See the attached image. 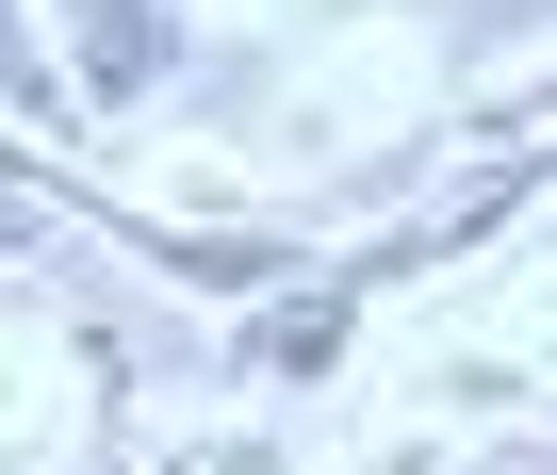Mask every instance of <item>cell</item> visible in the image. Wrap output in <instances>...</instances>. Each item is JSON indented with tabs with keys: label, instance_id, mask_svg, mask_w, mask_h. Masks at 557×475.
I'll list each match as a JSON object with an SVG mask.
<instances>
[{
	"label": "cell",
	"instance_id": "1",
	"mask_svg": "<svg viewBox=\"0 0 557 475\" xmlns=\"http://www.w3.org/2000/svg\"><path fill=\"white\" fill-rule=\"evenodd\" d=\"M66 50H83V99H148V66H164V0H66Z\"/></svg>",
	"mask_w": 557,
	"mask_h": 475
},
{
	"label": "cell",
	"instance_id": "3",
	"mask_svg": "<svg viewBox=\"0 0 557 475\" xmlns=\"http://www.w3.org/2000/svg\"><path fill=\"white\" fill-rule=\"evenodd\" d=\"M508 475H557V459H508Z\"/></svg>",
	"mask_w": 557,
	"mask_h": 475
},
{
	"label": "cell",
	"instance_id": "2",
	"mask_svg": "<svg viewBox=\"0 0 557 475\" xmlns=\"http://www.w3.org/2000/svg\"><path fill=\"white\" fill-rule=\"evenodd\" d=\"M0 99H17V115H66V99H83V83H66V66H50V50H34V34H17V17H0Z\"/></svg>",
	"mask_w": 557,
	"mask_h": 475
}]
</instances>
